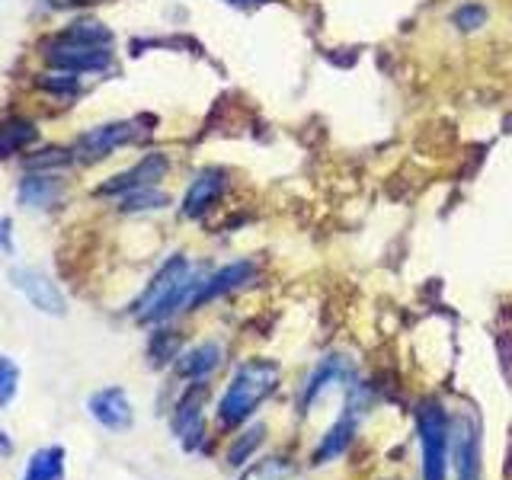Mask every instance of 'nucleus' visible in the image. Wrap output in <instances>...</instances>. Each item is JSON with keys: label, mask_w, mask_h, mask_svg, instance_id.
<instances>
[{"label": "nucleus", "mask_w": 512, "mask_h": 480, "mask_svg": "<svg viewBox=\"0 0 512 480\" xmlns=\"http://www.w3.org/2000/svg\"><path fill=\"white\" fill-rule=\"evenodd\" d=\"M199 285L202 279L192 276V263L183 253H173L170 260L157 269V276L144 288V295L135 301L132 314L138 324H164L176 311L192 308V298H196Z\"/></svg>", "instance_id": "nucleus-1"}, {"label": "nucleus", "mask_w": 512, "mask_h": 480, "mask_svg": "<svg viewBox=\"0 0 512 480\" xmlns=\"http://www.w3.org/2000/svg\"><path fill=\"white\" fill-rule=\"evenodd\" d=\"M279 384V365L269 359H250L234 372L228 391L218 404V420L224 426H240L250 420L253 410L276 391Z\"/></svg>", "instance_id": "nucleus-2"}, {"label": "nucleus", "mask_w": 512, "mask_h": 480, "mask_svg": "<svg viewBox=\"0 0 512 480\" xmlns=\"http://www.w3.org/2000/svg\"><path fill=\"white\" fill-rule=\"evenodd\" d=\"M416 432L423 448V480H445L452 458V420L436 400H426L416 410Z\"/></svg>", "instance_id": "nucleus-3"}, {"label": "nucleus", "mask_w": 512, "mask_h": 480, "mask_svg": "<svg viewBox=\"0 0 512 480\" xmlns=\"http://www.w3.org/2000/svg\"><path fill=\"white\" fill-rule=\"evenodd\" d=\"M39 52L45 58V64L52 71H64V74H103L112 64V52L109 48H96V45H74V42H61L55 36H48Z\"/></svg>", "instance_id": "nucleus-4"}, {"label": "nucleus", "mask_w": 512, "mask_h": 480, "mask_svg": "<svg viewBox=\"0 0 512 480\" xmlns=\"http://www.w3.org/2000/svg\"><path fill=\"white\" fill-rule=\"evenodd\" d=\"M141 138L138 122H106V125H93L84 135L74 141V160H84V164H96V160L109 157L112 151L125 148Z\"/></svg>", "instance_id": "nucleus-5"}, {"label": "nucleus", "mask_w": 512, "mask_h": 480, "mask_svg": "<svg viewBox=\"0 0 512 480\" xmlns=\"http://www.w3.org/2000/svg\"><path fill=\"white\" fill-rule=\"evenodd\" d=\"M10 285L42 314L64 317V311H68V304H64V295L58 292V285L52 282V276H45L42 269L13 266L10 269Z\"/></svg>", "instance_id": "nucleus-6"}, {"label": "nucleus", "mask_w": 512, "mask_h": 480, "mask_svg": "<svg viewBox=\"0 0 512 480\" xmlns=\"http://www.w3.org/2000/svg\"><path fill=\"white\" fill-rule=\"evenodd\" d=\"M167 170H170V160L164 154H144L135 167H128L112 176V180H106L96 189V196H125V192L141 189V186H157L167 176Z\"/></svg>", "instance_id": "nucleus-7"}, {"label": "nucleus", "mask_w": 512, "mask_h": 480, "mask_svg": "<svg viewBox=\"0 0 512 480\" xmlns=\"http://www.w3.org/2000/svg\"><path fill=\"white\" fill-rule=\"evenodd\" d=\"M452 461L458 480H480V429L464 413L452 420Z\"/></svg>", "instance_id": "nucleus-8"}, {"label": "nucleus", "mask_w": 512, "mask_h": 480, "mask_svg": "<svg viewBox=\"0 0 512 480\" xmlns=\"http://www.w3.org/2000/svg\"><path fill=\"white\" fill-rule=\"evenodd\" d=\"M87 410L103 429L125 432L128 426H132V404H128V394L122 388L93 391L90 400H87Z\"/></svg>", "instance_id": "nucleus-9"}, {"label": "nucleus", "mask_w": 512, "mask_h": 480, "mask_svg": "<svg viewBox=\"0 0 512 480\" xmlns=\"http://www.w3.org/2000/svg\"><path fill=\"white\" fill-rule=\"evenodd\" d=\"M205 397H208V388L202 381H196L192 388L183 394V400L176 404V413H173V432L180 436V442L186 448H196L199 439H202V407H205Z\"/></svg>", "instance_id": "nucleus-10"}, {"label": "nucleus", "mask_w": 512, "mask_h": 480, "mask_svg": "<svg viewBox=\"0 0 512 480\" xmlns=\"http://www.w3.org/2000/svg\"><path fill=\"white\" fill-rule=\"evenodd\" d=\"M61 199H64V183L55 173H26L20 186H16V202L23 208H36V212L55 208Z\"/></svg>", "instance_id": "nucleus-11"}, {"label": "nucleus", "mask_w": 512, "mask_h": 480, "mask_svg": "<svg viewBox=\"0 0 512 480\" xmlns=\"http://www.w3.org/2000/svg\"><path fill=\"white\" fill-rule=\"evenodd\" d=\"M253 276H256V263H250V260H237V263H231V266H221L218 272H212V276H205V279H202L196 298H192V308H199V304H205V301H212V298H221V295L234 292V288H240L244 282H250Z\"/></svg>", "instance_id": "nucleus-12"}, {"label": "nucleus", "mask_w": 512, "mask_h": 480, "mask_svg": "<svg viewBox=\"0 0 512 480\" xmlns=\"http://www.w3.org/2000/svg\"><path fill=\"white\" fill-rule=\"evenodd\" d=\"M221 192H224V170H202L183 196V215L202 218L221 199Z\"/></svg>", "instance_id": "nucleus-13"}, {"label": "nucleus", "mask_w": 512, "mask_h": 480, "mask_svg": "<svg viewBox=\"0 0 512 480\" xmlns=\"http://www.w3.org/2000/svg\"><path fill=\"white\" fill-rule=\"evenodd\" d=\"M39 141L36 122H29L23 116H7L0 119V160H10L16 154H23L26 148Z\"/></svg>", "instance_id": "nucleus-14"}, {"label": "nucleus", "mask_w": 512, "mask_h": 480, "mask_svg": "<svg viewBox=\"0 0 512 480\" xmlns=\"http://www.w3.org/2000/svg\"><path fill=\"white\" fill-rule=\"evenodd\" d=\"M352 436H356V413L349 410V413H343L340 420L330 426L327 436L320 439V445H317V452L311 455V461L314 464H327L330 458H340L349 448Z\"/></svg>", "instance_id": "nucleus-15"}, {"label": "nucleus", "mask_w": 512, "mask_h": 480, "mask_svg": "<svg viewBox=\"0 0 512 480\" xmlns=\"http://www.w3.org/2000/svg\"><path fill=\"white\" fill-rule=\"evenodd\" d=\"M218 365H221V346L218 343H202L196 349H189L186 356H180V362H176V372H180L183 378H189V381H205Z\"/></svg>", "instance_id": "nucleus-16"}, {"label": "nucleus", "mask_w": 512, "mask_h": 480, "mask_svg": "<svg viewBox=\"0 0 512 480\" xmlns=\"http://www.w3.org/2000/svg\"><path fill=\"white\" fill-rule=\"evenodd\" d=\"M55 39L74 42V45H96V48H112V32L100 20H74L64 29L55 32Z\"/></svg>", "instance_id": "nucleus-17"}, {"label": "nucleus", "mask_w": 512, "mask_h": 480, "mask_svg": "<svg viewBox=\"0 0 512 480\" xmlns=\"http://www.w3.org/2000/svg\"><path fill=\"white\" fill-rule=\"evenodd\" d=\"M352 378V368L343 362V359H327L324 365L317 368V372L311 375V381H308V388H304V394H301V407L308 410L314 400L324 394V388H330L333 381H349Z\"/></svg>", "instance_id": "nucleus-18"}, {"label": "nucleus", "mask_w": 512, "mask_h": 480, "mask_svg": "<svg viewBox=\"0 0 512 480\" xmlns=\"http://www.w3.org/2000/svg\"><path fill=\"white\" fill-rule=\"evenodd\" d=\"M64 477V448L45 445L29 458L23 480H61Z\"/></svg>", "instance_id": "nucleus-19"}, {"label": "nucleus", "mask_w": 512, "mask_h": 480, "mask_svg": "<svg viewBox=\"0 0 512 480\" xmlns=\"http://www.w3.org/2000/svg\"><path fill=\"white\" fill-rule=\"evenodd\" d=\"M180 346H183V336L173 333V330H157L148 343V365L151 368H164L173 359H180Z\"/></svg>", "instance_id": "nucleus-20"}, {"label": "nucleus", "mask_w": 512, "mask_h": 480, "mask_svg": "<svg viewBox=\"0 0 512 480\" xmlns=\"http://www.w3.org/2000/svg\"><path fill=\"white\" fill-rule=\"evenodd\" d=\"M164 205H170V196L154 186H141L119 196V212H151V208H164Z\"/></svg>", "instance_id": "nucleus-21"}, {"label": "nucleus", "mask_w": 512, "mask_h": 480, "mask_svg": "<svg viewBox=\"0 0 512 480\" xmlns=\"http://www.w3.org/2000/svg\"><path fill=\"white\" fill-rule=\"evenodd\" d=\"M74 160V151H64V148H45V151H36L26 157V167L32 173H52L58 167H68Z\"/></svg>", "instance_id": "nucleus-22"}, {"label": "nucleus", "mask_w": 512, "mask_h": 480, "mask_svg": "<svg viewBox=\"0 0 512 480\" xmlns=\"http://www.w3.org/2000/svg\"><path fill=\"white\" fill-rule=\"evenodd\" d=\"M263 436H266V426L263 423H256V426H250L244 436H237V442L231 445V452H228V464H234V468H240V464H247V458L256 452V445L263 442Z\"/></svg>", "instance_id": "nucleus-23"}, {"label": "nucleus", "mask_w": 512, "mask_h": 480, "mask_svg": "<svg viewBox=\"0 0 512 480\" xmlns=\"http://www.w3.org/2000/svg\"><path fill=\"white\" fill-rule=\"evenodd\" d=\"M20 391V365L13 359L0 356V407H7Z\"/></svg>", "instance_id": "nucleus-24"}, {"label": "nucleus", "mask_w": 512, "mask_h": 480, "mask_svg": "<svg viewBox=\"0 0 512 480\" xmlns=\"http://www.w3.org/2000/svg\"><path fill=\"white\" fill-rule=\"evenodd\" d=\"M452 23H455L461 32H474V29H480V26L487 23V7H480V4H464V7L455 10Z\"/></svg>", "instance_id": "nucleus-25"}, {"label": "nucleus", "mask_w": 512, "mask_h": 480, "mask_svg": "<svg viewBox=\"0 0 512 480\" xmlns=\"http://www.w3.org/2000/svg\"><path fill=\"white\" fill-rule=\"evenodd\" d=\"M240 480H285V464L282 458H266V461H256L253 468L244 471Z\"/></svg>", "instance_id": "nucleus-26"}, {"label": "nucleus", "mask_w": 512, "mask_h": 480, "mask_svg": "<svg viewBox=\"0 0 512 480\" xmlns=\"http://www.w3.org/2000/svg\"><path fill=\"white\" fill-rule=\"evenodd\" d=\"M10 250H13V221L0 218V253H10Z\"/></svg>", "instance_id": "nucleus-27"}, {"label": "nucleus", "mask_w": 512, "mask_h": 480, "mask_svg": "<svg viewBox=\"0 0 512 480\" xmlns=\"http://www.w3.org/2000/svg\"><path fill=\"white\" fill-rule=\"evenodd\" d=\"M0 455H13V445H10V439H7V432H0Z\"/></svg>", "instance_id": "nucleus-28"}, {"label": "nucleus", "mask_w": 512, "mask_h": 480, "mask_svg": "<svg viewBox=\"0 0 512 480\" xmlns=\"http://www.w3.org/2000/svg\"><path fill=\"white\" fill-rule=\"evenodd\" d=\"M224 4H231V7H256V4H263V0H224Z\"/></svg>", "instance_id": "nucleus-29"}, {"label": "nucleus", "mask_w": 512, "mask_h": 480, "mask_svg": "<svg viewBox=\"0 0 512 480\" xmlns=\"http://www.w3.org/2000/svg\"><path fill=\"white\" fill-rule=\"evenodd\" d=\"M64 4H103V0H64Z\"/></svg>", "instance_id": "nucleus-30"}]
</instances>
